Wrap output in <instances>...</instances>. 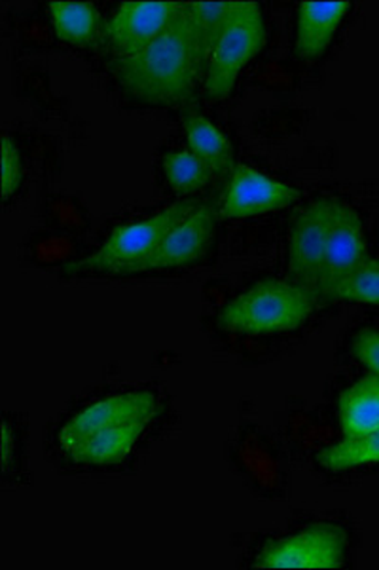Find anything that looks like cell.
<instances>
[{
  "instance_id": "obj_1",
  "label": "cell",
  "mask_w": 379,
  "mask_h": 570,
  "mask_svg": "<svg viewBox=\"0 0 379 570\" xmlns=\"http://www.w3.org/2000/svg\"><path fill=\"white\" fill-rule=\"evenodd\" d=\"M110 69L137 101L160 107L187 104L206 78V61L193 37L187 2L152 45L133 58L114 59Z\"/></svg>"
},
{
  "instance_id": "obj_2",
  "label": "cell",
  "mask_w": 379,
  "mask_h": 570,
  "mask_svg": "<svg viewBox=\"0 0 379 570\" xmlns=\"http://www.w3.org/2000/svg\"><path fill=\"white\" fill-rule=\"evenodd\" d=\"M200 202L180 200L163 209L154 217L137 220L120 227L110 234L109 240L84 259L72 261L63 266L64 276H90V274H109V276H136L144 274L148 261L154 257L168 234L180 220L187 219Z\"/></svg>"
},
{
  "instance_id": "obj_3",
  "label": "cell",
  "mask_w": 379,
  "mask_h": 570,
  "mask_svg": "<svg viewBox=\"0 0 379 570\" xmlns=\"http://www.w3.org/2000/svg\"><path fill=\"white\" fill-rule=\"evenodd\" d=\"M313 306L316 298L290 279H262L230 301L219 322L239 335H279L306 324Z\"/></svg>"
},
{
  "instance_id": "obj_4",
  "label": "cell",
  "mask_w": 379,
  "mask_h": 570,
  "mask_svg": "<svg viewBox=\"0 0 379 570\" xmlns=\"http://www.w3.org/2000/svg\"><path fill=\"white\" fill-rule=\"evenodd\" d=\"M266 46V23L257 2L232 0L225 29L207 61L203 90L209 99L230 96L239 75Z\"/></svg>"
},
{
  "instance_id": "obj_5",
  "label": "cell",
  "mask_w": 379,
  "mask_h": 570,
  "mask_svg": "<svg viewBox=\"0 0 379 570\" xmlns=\"http://www.w3.org/2000/svg\"><path fill=\"white\" fill-rule=\"evenodd\" d=\"M348 532L335 523L306 527L277 538L258 551V569H340L348 551Z\"/></svg>"
},
{
  "instance_id": "obj_6",
  "label": "cell",
  "mask_w": 379,
  "mask_h": 570,
  "mask_svg": "<svg viewBox=\"0 0 379 570\" xmlns=\"http://www.w3.org/2000/svg\"><path fill=\"white\" fill-rule=\"evenodd\" d=\"M335 202L330 198L311 202L308 208L298 215L290 230L289 279L316 301H319V279L330 220L335 214Z\"/></svg>"
},
{
  "instance_id": "obj_7",
  "label": "cell",
  "mask_w": 379,
  "mask_h": 570,
  "mask_svg": "<svg viewBox=\"0 0 379 570\" xmlns=\"http://www.w3.org/2000/svg\"><path fill=\"white\" fill-rule=\"evenodd\" d=\"M367 259V236L359 214L336 200L319 279V301H335L340 285Z\"/></svg>"
},
{
  "instance_id": "obj_8",
  "label": "cell",
  "mask_w": 379,
  "mask_h": 570,
  "mask_svg": "<svg viewBox=\"0 0 379 570\" xmlns=\"http://www.w3.org/2000/svg\"><path fill=\"white\" fill-rule=\"evenodd\" d=\"M182 2H123L104 27V42L114 59L141 53L173 21Z\"/></svg>"
},
{
  "instance_id": "obj_9",
  "label": "cell",
  "mask_w": 379,
  "mask_h": 570,
  "mask_svg": "<svg viewBox=\"0 0 379 570\" xmlns=\"http://www.w3.org/2000/svg\"><path fill=\"white\" fill-rule=\"evenodd\" d=\"M158 413V400L150 392H128L112 395L93 403L82 413L72 416L59 432V443L69 451L78 441L110 428L126 426L136 422H150Z\"/></svg>"
},
{
  "instance_id": "obj_10",
  "label": "cell",
  "mask_w": 379,
  "mask_h": 570,
  "mask_svg": "<svg viewBox=\"0 0 379 570\" xmlns=\"http://www.w3.org/2000/svg\"><path fill=\"white\" fill-rule=\"evenodd\" d=\"M300 198L296 188L287 183L276 181L263 176L258 169L238 164L226 190L225 202L220 206L222 219H245L255 215L270 214L277 209L289 208Z\"/></svg>"
},
{
  "instance_id": "obj_11",
  "label": "cell",
  "mask_w": 379,
  "mask_h": 570,
  "mask_svg": "<svg viewBox=\"0 0 379 570\" xmlns=\"http://www.w3.org/2000/svg\"><path fill=\"white\" fill-rule=\"evenodd\" d=\"M215 233V215L209 206L200 204L180 220L179 225L168 234L154 257L148 261L144 273H158V271H171L180 266L192 265L206 255L207 247L211 244Z\"/></svg>"
},
{
  "instance_id": "obj_12",
  "label": "cell",
  "mask_w": 379,
  "mask_h": 570,
  "mask_svg": "<svg viewBox=\"0 0 379 570\" xmlns=\"http://www.w3.org/2000/svg\"><path fill=\"white\" fill-rule=\"evenodd\" d=\"M351 2H302L298 7L296 21V56L308 61H316L332 45L341 20L349 12Z\"/></svg>"
},
{
  "instance_id": "obj_13",
  "label": "cell",
  "mask_w": 379,
  "mask_h": 570,
  "mask_svg": "<svg viewBox=\"0 0 379 570\" xmlns=\"http://www.w3.org/2000/svg\"><path fill=\"white\" fill-rule=\"evenodd\" d=\"M150 422H136V424H126V426L110 428L103 432L78 441L67 453L78 464H88V466H110L118 462L126 461L129 453L133 451L137 441L141 440Z\"/></svg>"
},
{
  "instance_id": "obj_14",
  "label": "cell",
  "mask_w": 379,
  "mask_h": 570,
  "mask_svg": "<svg viewBox=\"0 0 379 570\" xmlns=\"http://www.w3.org/2000/svg\"><path fill=\"white\" fill-rule=\"evenodd\" d=\"M182 124H184L190 150L207 164L212 176H232L236 169V155L228 137L196 110L184 112Z\"/></svg>"
},
{
  "instance_id": "obj_15",
  "label": "cell",
  "mask_w": 379,
  "mask_h": 570,
  "mask_svg": "<svg viewBox=\"0 0 379 570\" xmlns=\"http://www.w3.org/2000/svg\"><path fill=\"white\" fill-rule=\"evenodd\" d=\"M53 31L59 40L78 48H96L104 40L101 13L88 2H50Z\"/></svg>"
},
{
  "instance_id": "obj_16",
  "label": "cell",
  "mask_w": 379,
  "mask_h": 570,
  "mask_svg": "<svg viewBox=\"0 0 379 570\" xmlns=\"http://www.w3.org/2000/svg\"><path fill=\"white\" fill-rule=\"evenodd\" d=\"M340 424L346 438L379 430V376H365L341 394Z\"/></svg>"
},
{
  "instance_id": "obj_17",
  "label": "cell",
  "mask_w": 379,
  "mask_h": 570,
  "mask_svg": "<svg viewBox=\"0 0 379 570\" xmlns=\"http://www.w3.org/2000/svg\"><path fill=\"white\" fill-rule=\"evenodd\" d=\"M317 462L328 472H343L351 468L376 464L379 462V430L346 438L340 443L322 449L317 454Z\"/></svg>"
},
{
  "instance_id": "obj_18",
  "label": "cell",
  "mask_w": 379,
  "mask_h": 570,
  "mask_svg": "<svg viewBox=\"0 0 379 570\" xmlns=\"http://www.w3.org/2000/svg\"><path fill=\"white\" fill-rule=\"evenodd\" d=\"M232 0L228 2H187L188 18L192 23L193 37L200 48L201 58L209 61L212 48L225 29Z\"/></svg>"
},
{
  "instance_id": "obj_19",
  "label": "cell",
  "mask_w": 379,
  "mask_h": 570,
  "mask_svg": "<svg viewBox=\"0 0 379 570\" xmlns=\"http://www.w3.org/2000/svg\"><path fill=\"white\" fill-rule=\"evenodd\" d=\"M163 174L177 193H196L211 181V169L192 150H174L163 158Z\"/></svg>"
},
{
  "instance_id": "obj_20",
  "label": "cell",
  "mask_w": 379,
  "mask_h": 570,
  "mask_svg": "<svg viewBox=\"0 0 379 570\" xmlns=\"http://www.w3.org/2000/svg\"><path fill=\"white\" fill-rule=\"evenodd\" d=\"M335 301H351V303H367V305L379 306V259L368 257L340 285V289L336 292Z\"/></svg>"
},
{
  "instance_id": "obj_21",
  "label": "cell",
  "mask_w": 379,
  "mask_h": 570,
  "mask_svg": "<svg viewBox=\"0 0 379 570\" xmlns=\"http://www.w3.org/2000/svg\"><path fill=\"white\" fill-rule=\"evenodd\" d=\"M21 158L16 142L10 137H2V190H4V202L10 200L21 183Z\"/></svg>"
},
{
  "instance_id": "obj_22",
  "label": "cell",
  "mask_w": 379,
  "mask_h": 570,
  "mask_svg": "<svg viewBox=\"0 0 379 570\" xmlns=\"http://www.w3.org/2000/svg\"><path fill=\"white\" fill-rule=\"evenodd\" d=\"M353 356L362 365H367L372 371V375L379 376V331L362 330L357 333V337L351 343Z\"/></svg>"
},
{
  "instance_id": "obj_23",
  "label": "cell",
  "mask_w": 379,
  "mask_h": 570,
  "mask_svg": "<svg viewBox=\"0 0 379 570\" xmlns=\"http://www.w3.org/2000/svg\"><path fill=\"white\" fill-rule=\"evenodd\" d=\"M12 428L8 422H2V466H4V472L12 468Z\"/></svg>"
}]
</instances>
